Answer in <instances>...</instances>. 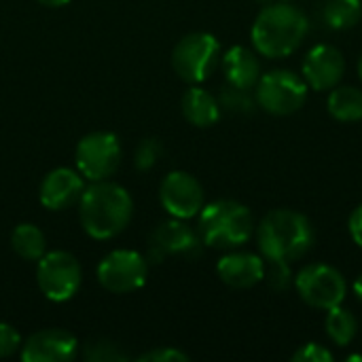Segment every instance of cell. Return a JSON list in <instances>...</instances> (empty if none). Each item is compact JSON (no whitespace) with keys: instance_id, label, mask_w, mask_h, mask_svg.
Segmentation results:
<instances>
[{"instance_id":"6da1fadb","label":"cell","mask_w":362,"mask_h":362,"mask_svg":"<svg viewBox=\"0 0 362 362\" xmlns=\"http://www.w3.org/2000/svg\"><path fill=\"white\" fill-rule=\"evenodd\" d=\"M134 216V202L125 187L112 180H95L83 189L78 218L91 240H112L125 231Z\"/></svg>"},{"instance_id":"7a4b0ae2","label":"cell","mask_w":362,"mask_h":362,"mask_svg":"<svg viewBox=\"0 0 362 362\" xmlns=\"http://www.w3.org/2000/svg\"><path fill=\"white\" fill-rule=\"evenodd\" d=\"M316 242L310 218L297 210L280 208L263 216L257 227V244L269 263H293L303 259Z\"/></svg>"},{"instance_id":"3957f363","label":"cell","mask_w":362,"mask_h":362,"mask_svg":"<svg viewBox=\"0 0 362 362\" xmlns=\"http://www.w3.org/2000/svg\"><path fill=\"white\" fill-rule=\"evenodd\" d=\"M310 32L308 15L291 2H276L265 6L250 30L252 45L259 55L278 59L295 53Z\"/></svg>"},{"instance_id":"277c9868","label":"cell","mask_w":362,"mask_h":362,"mask_svg":"<svg viewBox=\"0 0 362 362\" xmlns=\"http://www.w3.org/2000/svg\"><path fill=\"white\" fill-rule=\"evenodd\" d=\"M197 233L206 246L233 250L246 244L255 233V221L248 206L235 199H216L197 214Z\"/></svg>"},{"instance_id":"5b68a950","label":"cell","mask_w":362,"mask_h":362,"mask_svg":"<svg viewBox=\"0 0 362 362\" xmlns=\"http://www.w3.org/2000/svg\"><path fill=\"white\" fill-rule=\"evenodd\" d=\"M218 64L221 42L210 32H191L182 36L172 51V68L189 85L204 83Z\"/></svg>"},{"instance_id":"8992f818","label":"cell","mask_w":362,"mask_h":362,"mask_svg":"<svg viewBox=\"0 0 362 362\" xmlns=\"http://www.w3.org/2000/svg\"><path fill=\"white\" fill-rule=\"evenodd\" d=\"M308 89L310 87L301 74L293 70H272L267 74H261L255 87V98L265 112L288 117L301 110L308 100Z\"/></svg>"},{"instance_id":"52a82bcc","label":"cell","mask_w":362,"mask_h":362,"mask_svg":"<svg viewBox=\"0 0 362 362\" xmlns=\"http://www.w3.org/2000/svg\"><path fill=\"white\" fill-rule=\"evenodd\" d=\"M36 263V282L45 299L53 303H66L78 293L83 269L74 255L66 250H51L45 252Z\"/></svg>"},{"instance_id":"ba28073f","label":"cell","mask_w":362,"mask_h":362,"mask_svg":"<svg viewBox=\"0 0 362 362\" xmlns=\"http://www.w3.org/2000/svg\"><path fill=\"white\" fill-rule=\"evenodd\" d=\"M74 161L85 180H108L121 163L119 138L110 132H91L83 136L76 144Z\"/></svg>"},{"instance_id":"9c48e42d","label":"cell","mask_w":362,"mask_h":362,"mask_svg":"<svg viewBox=\"0 0 362 362\" xmlns=\"http://www.w3.org/2000/svg\"><path fill=\"white\" fill-rule=\"evenodd\" d=\"M98 282L104 291L127 295L144 286L148 278V259L136 250L119 248L108 252L95 269Z\"/></svg>"},{"instance_id":"30bf717a","label":"cell","mask_w":362,"mask_h":362,"mask_svg":"<svg viewBox=\"0 0 362 362\" xmlns=\"http://www.w3.org/2000/svg\"><path fill=\"white\" fill-rule=\"evenodd\" d=\"M295 286L299 297L314 310H331L335 305H341L348 293L346 278L339 269L325 265V263H312L305 265L297 278Z\"/></svg>"},{"instance_id":"8fae6325","label":"cell","mask_w":362,"mask_h":362,"mask_svg":"<svg viewBox=\"0 0 362 362\" xmlns=\"http://www.w3.org/2000/svg\"><path fill=\"white\" fill-rule=\"evenodd\" d=\"M159 202L170 216L189 221L202 212L206 195L202 182L193 174L174 170L159 185Z\"/></svg>"},{"instance_id":"7c38bea8","label":"cell","mask_w":362,"mask_h":362,"mask_svg":"<svg viewBox=\"0 0 362 362\" xmlns=\"http://www.w3.org/2000/svg\"><path fill=\"white\" fill-rule=\"evenodd\" d=\"M202 238L199 233L187 225L182 218H170L157 225V229L151 233L148 240V263H161L168 257H182L193 259L202 250Z\"/></svg>"},{"instance_id":"4fadbf2b","label":"cell","mask_w":362,"mask_h":362,"mask_svg":"<svg viewBox=\"0 0 362 362\" xmlns=\"http://www.w3.org/2000/svg\"><path fill=\"white\" fill-rule=\"evenodd\" d=\"M346 74V57L333 45H316L308 51L301 76L314 91H327L339 85Z\"/></svg>"},{"instance_id":"5bb4252c","label":"cell","mask_w":362,"mask_h":362,"mask_svg":"<svg viewBox=\"0 0 362 362\" xmlns=\"http://www.w3.org/2000/svg\"><path fill=\"white\" fill-rule=\"evenodd\" d=\"M78 352V341L62 329H45L30 335L19 350L23 362H68Z\"/></svg>"},{"instance_id":"9a60e30c","label":"cell","mask_w":362,"mask_h":362,"mask_svg":"<svg viewBox=\"0 0 362 362\" xmlns=\"http://www.w3.org/2000/svg\"><path fill=\"white\" fill-rule=\"evenodd\" d=\"M83 189H85V178L78 174V170L55 168L42 178L38 189V199L47 210L62 212L78 204Z\"/></svg>"},{"instance_id":"2e32d148","label":"cell","mask_w":362,"mask_h":362,"mask_svg":"<svg viewBox=\"0 0 362 362\" xmlns=\"http://www.w3.org/2000/svg\"><path fill=\"white\" fill-rule=\"evenodd\" d=\"M216 272L221 282L231 288H252L265 278V263L255 252L233 250L218 261Z\"/></svg>"},{"instance_id":"e0dca14e","label":"cell","mask_w":362,"mask_h":362,"mask_svg":"<svg viewBox=\"0 0 362 362\" xmlns=\"http://www.w3.org/2000/svg\"><path fill=\"white\" fill-rule=\"evenodd\" d=\"M221 66L227 78V85L240 87V89H255L261 78V59L259 53L235 45L229 51L221 55Z\"/></svg>"},{"instance_id":"ac0fdd59","label":"cell","mask_w":362,"mask_h":362,"mask_svg":"<svg viewBox=\"0 0 362 362\" xmlns=\"http://www.w3.org/2000/svg\"><path fill=\"white\" fill-rule=\"evenodd\" d=\"M180 108L185 119L195 127H212L221 119L218 98L199 85H193L191 89L185 91L180 100Z\"/></svg>"},{"instance_id":"d6986e66","label":"cell","mask_w":362,"mask_h":362,"mask_svg":"<svg viewBox=\"0 0 362 362\" xmlns=\"http://www.w3.org/2000/svg\"><path fill=\"white\" fill-rule=\"evenodd\" d=\"M329 115L344 123L362 121V91L358 87H333L327 100Z\"/></svg>"},{"instance_id":"ffe728a7","label":"cell","mask_w":362,"mask_h":362,"mask_svg":"<svg viewBox=\"0 0 362 362\" xmlns=\"http://www.w3.org/2000/svg\"><path fill=\"white\" fill-rule=\"evenodd\" d=\"M11 248L23 261H38L47 252V240L36 225L19 223L11 231Z\"/></svg>"},{"instance_id":"44dd1931","label":"cell","mask_w":362,"mask_h":362,"mask_svg":"<svg viewBox=\"0 0 362 362\" xmlns=\"http://www.w3.org/2000/svg\"><path fill=\"white\" fill-rule=\"evenodd\" d=\"M325 329H327V335L329 339L344 348V346H350L358 333V320L356 316L341 308V305H335L331 310H327V320H325Z\"/></svg>"},{"instance_id":"7402d4cb","label":"cell","mask_w":362,"mask_h":362,"mask_svg":"<svg viewBox=\"0 0 362 362\" xmlns=\"http://www.w3.org/2000/svg\"><path fill=\"white\" fill-rule=\"evenodd\" d=\"M362 17L361 0H327L322 6V21L331 30H350Z\"/></svg>"},{"instance_id":"603a6c76","label":"cell","mask_w":362,"mask_h":362,"mask_svg":"<svg viewBox=\"0 0 362 362\" xmlns=\"http://www.w3.org/2000/svg\"><path fill=\"white\" fill-rule=\"evenodd\" d=\"M218 104L231 115H250L257 108V98L255 93H250V89L227 85L218 95Z\"/></svg>"},{"instance_id":"cb8c5ba5","label":"cell","mask_w":362,"mask_h":362,"mask_svg":"<svg viewBox=\"0 0 362 362\" xmlns=\"http://www.w3.org/2000/svg\"><path fill=\"white\" fill-rule=\"evenodd\" d=\"M159 157H161V144L155 138H144L134 151V165L140 172H146V170L155 168Z\"/></svg>"},{"instance_id":"d4e9b609","label":"cell","mask_w":362,"mask_h":362,"mask_svg":"<svg viewBox=\"0 0 362 362\" xmlns=\"http://www.w3.org/2000/svg\"><path fill=\"white\" fill-rule=\"evenodd\" d=\"M85 358L91 362H117L127 361V354H123L117 344H110L106 339H100V341L89 344V348L85 352Z\"/></svg>"},{"instance_id":"484cf974","label":"cell","mask_w":362,"mask_h":362,"mask_svg":"<svg viewBox=\"0 0 362 362\" xmlns=\"http://www.w3.org/2000/svg\"><path fill=\"white\" fill-rule=\"evenodd\" d=\"M21 350V337L8 322H0V358H8Z\"/></svg>"},{"instance_id":"4316f807","label":"cell","mask_w":362,"mask_h":362,"mask_svg":"<svg viewBox=\"0 0 362 362\" xmlns=\"http://www.w3.org/2000/svg\"><path fill=\"white\" fill-rule=\"evenodd\" d=\"M333 352L320 344H305L301 346V350L293 354L295 362H333Z\"/></svg>"},{"instance_id":"83f0119b","label":"cell","mask_w":362,"mask_h":362,"mask_svg":"<svg viewBox=\"0 0 362 362\" xmlns=\"http://www.w3.org/2000/svg\"><path fill=\"white\" fill-rule=\"evenodd\" d=\"M140 362H189V354L180 352L178 348H155L138 356Z\"/></svg>"},{"instance_id":"f1b7e54d","label":"cell","mask_w":362,"mask_h":362,"mask_svg":"<svg viewBox=\"0 0 362 362\" xmlns=\"http://www.w3.org/2000/svg\"><path fill=\"white\" fill-rule=\"evenodd\" d=\"M295 282L291 274V263H272V274H269V284L278 291L288 288V284Z\"/></svg>"},{"instance_id":"f546056e","label":"cell","mask_w":362,"mask_h":362,"mask_svg":"<svg viewBox=\"0 0 362 362\" xmlns=\"http://www.w3.org/2000/svg\"><path fill=\"white\" fill-rule=\"evenodd\" d=\"M348 227H350V235H352V240L358 244L362 248V204L352 212V216H350V223H348Z\"/></svg>"},{"instance_id":"4dcf8cb0","label":"cell","mask_w":362,"mask_h":362,"mask_svg":"<svg viewBox=\"0 0 362 362\" xmlns=\"http://www.w3.org/2000/svg\"><path fill=\"white\" fill-rule=\"evenodd\" d=\"M36 2L42 4V6H49V8H59V6L68 4L70 0H36Z\"/></svg>"},{"instance_id":"1f68e13d","label":"cell","mask_w":362,"mask_h":362,"mask_svg":"<svg viewBox=\"0 0 362 362\" xmlns=\"http://www.w3.org/2000/svg\"><path fill=\"white\" fill-rule=\"evenodd\" d=\"M354 295H356V297L362 301V274L356 278V280H354Z\"/></svg>"},{"instance_id":"d6a6232c","label":"cell","mask_w":362,"mask_h":362,"mask_svg":"<svg viewBox=\"0 0 362 362\" xmlns=\"http://www.w3.org/2000/svg\"><path fill=\"white\" fill-rule=\"evenodd\" d=\"M358 76H361V81H362V55L358 57Z\"/></svg>"},{"instance_id":"836d02e7","label":"cell","mask_w":362,"mask_h":362,"mask_svg":"<svg viewBox=\"0 0 362 362\" xmlns=\"http://www.w3.org/2000/svg\"><path fill=\"white\" fill-rule=\"evenodd\" d=\"M348 361L352 362V361H362V356L361 354H356V356H348Z\"/></svg>"},{"instance_id":"e575fe53","label":"cell","mask_w":362,"mask_h":362,"mask_svg":"<svg viewBox=\"0 0 362 362\" xmlns=\"http://www.w3.org/2000/svg\"><path fill=\"white\" fill-rule=\"evenodd\" d=\"M282 2H291V0H282Z\"/></svg>"}]
</instances>
